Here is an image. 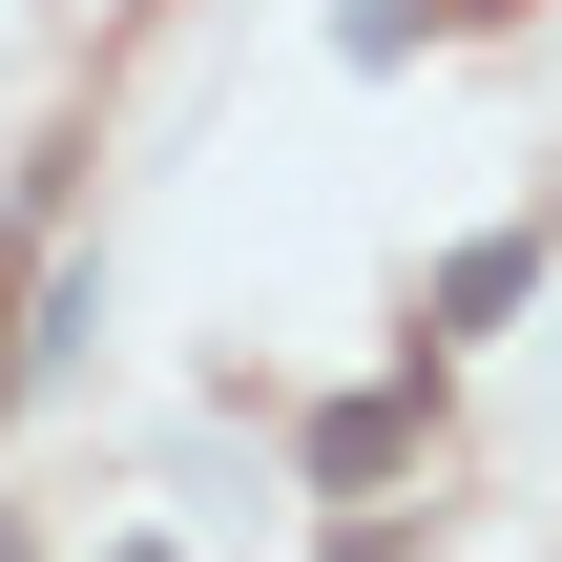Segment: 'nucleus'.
I'll return each mask as SVG.
<instances>
[{"label": "nucleus", "instance_id": "nucleus-1", "mask_svg": "<svg viewBox=\"0 0 562 562\" xmlns=\"http://www.w3.org/2000/svg\"><path fill=\"white\" fill-rule=\"evenodd\" d=\"M396 459H417V396H355V417H313V480H334V501H355V480H396Z\"/></svg>", "mask_w": 562, "mask_h": 562}, {"label": "nucleus", "instance_id": "nucleus-2", "mask_svg": "<svg viewBox=\"0 0 562 562\" xmlns=\"http://www.w3.org/2000/svg\"><path fill=\"white\" fill-rule=\"evenodd\" d=\"M521 271H542V250H521V229H480V250L438 271V334H501V313H521Z\"/></svg>", "mask_w": 562, "mask_h": 562}, {"label": "nucleus", "instance_id": "nucleus-3", "mask_svg": "<svg viewBox=\"0 0 562 562\" xmlns=\"http://www.w3.org/2000/svg\"><path fill=\"white\" fill-rule=\"evenodd\" d=\"M438 21H501V0H438Z\"/></svg>", "mask_w": 562, "mask_h": 562}, {"label": "nucleus", "instance_id": "nucleus-4", "mask_svg": "<svg viewBox=\"0 0 562 562\" xmlns=\"http://www.w3.org/2000/svg\"><path fill=\"white\" fill-rule=\"evenodd\" d=\"M125 562H167V542H125Z\"/></svg>", "mask_w": 562, "mask_h": 562}]
</instances>
